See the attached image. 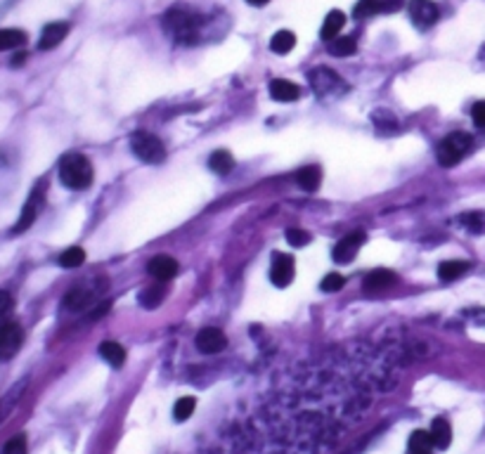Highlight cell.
Here are the masks:
<instances>
[{"label":"cell","mask_w":485,"mask_h":454,"mask_svg":"<svg viewBox=\"0 0 485 454\" xmlns=\"http://www.w3.org/2000/svg\"><path fill=\"white\" fill-rule=\"evenodd\" d=\"M194 407H197V400H194L192 395L180 397V400L173 405V416H175V421L189 419V416H192V412H194Z\"/></svg>","instance_id":"27"},{"label":"cell","mask_w":485,"mask_h":454,"mask_svg":"<svg viewBox=\"0 0 485 454\" xmlns=\"http://www.w3.org/2000/svg\"><path fill=\"white\" fill-rule=\"evenodd\" d=\"M467 270H469L467 261H445L438 265V277H441L443 282H452V280H459Z\"/></svg>","instance_id":"21"},{"label":"cell","mask_w":485,"mask_h":454,"mask_svg":"<svg viewBox=\"0 0 485 454\" xmlns=\"http://www.w3.org/2000/svg\"><path fill=\"white\" fill-rule=\"evenodd\" d=\"M43 189L40 187H36L34 189V194L29 197V201L24 204V211H22V215H19V220H17V225H14V235H19V232H24V230H29L31 225L36 223V218H38V213H40V206H43Z\"/></svg>","instance_id":"10"},{"label":"cell","mask_w":485,"mask_h":454,"mask_svg":"<svg viewBox=\"0 0 485 454\" xmlns=\"http://www.w3.org/2000/svg\"><path fill=\"white\" fill-rule=\"evenodd\" d=\"M199 27H201V17L189 12V10L175 8L171 12H166V17H163V29H166V34H171L180 43H192L199 36Z\"/></svg>","instance_id":"2"},{"label":"cell","mask_w":485,"mask_h":454,"mask_svg":"<svg viewBox=\"0 0 485 454\" xmlns=\"http://www.w3.org/2000/svg\"><path fill=\"white\" fill-rule=\"evenodd\" d=\"M131 149H133V154L144 163H161L163 159H166V147H163V142L147 131L133 133Z\"/></svg>","instance_id":"4"},{"label":"cell","mask_w":485,"mask_h":454,"mask_svg":"<svg viewBox=\"0 0 485 454\" xmlns=\"http://www.w3.org/2000/svg\"><path fill=\"white\" fill-rule=\"evenodd\" d=\"M374 12H381V0H358L355 5V17H369Z\"/></svg>","instance_id":"33"},{"label":"cell","mask_w":485,"mask_h":454,"mask_svg":"<svg viewBox=\"0 0 485 454\" xmlns=\"http://www.w3.org/2000/svg\"><path fill=\"white\" fill-rule=\"evenodd\" d=\"M298 185H301V189H306V192H315V189L319 187V183H322V170L319 166H306L298 170Z\"/></svg>","instance_id":"22"},{"label":"cell","mask_w":485,"mask_h":454,"mask_svg":"<svg viewBox=\"0 0 485 454\" xmlns=\"http://www.w3.org/2000/svg\"><path fill=\"white\" fill-rule=\"evenodd\" d=\"M343 27H345V14L341 12V10H332V12L327 14V19H324L319 36H322V38L329 43V40H334L339 34H341Z\"/></svg>","instance_id":"17"},{"label":"cell","mask_w":485,"mask_h":454,"mask_svg":"<svg viewBox=\"0 0 485 454\" xmlns=\"http://www.w3.org/2000/svg\"><path fill=\"white\" fill-rule=\"evenodd\" d=\"M86 263V251L81 246H69L64 254L60 256V265L62 267H79Z\"/></svg>","instance_id":"28"},{"label":"cell","mask_w":485,"mask_h":454,"mask_svg":"<svg viewBox=\"0 0 485 454\" xmlns=\"http://www.w3.org/2000/svg\"><path fill=\"white\" fill-rule=\"evenodd\" d=\"M24 43H27V34L22 29H0V53L14 50Z\"/></svg>","instance_id":"24"},{"label":"cell","mask_w":485,"mask_h":454,"mask_svg":"<svg viewBox=\"0 0 485 454\" xmlns=\"http://www.w3.org/2000/svg\"><path fill=\"white\" fill-rule=\"evenodd\" d=\"M293 45H296V36H293L291 31H277V34L270 38V50L272 53H277V55L291 53Z\"/></svg>","instance_id":"25"},{"label":"cell","mask_w":485,"mask_h":454,"mask_svg":"<svg viewBox=\"0 0 485 454\" xmlns=\"http://www.w3.org/2000/svg\"><path fill=\"white\" fill-rule=\"evenodd\" d=\"M365 232H348V235L343 237V239H339V244L334 246V251H332V256H334V261L337 263H350L355 256H358V251H360V246L365 244Z\"/></svg>","instance_id":"7"},{"label":"cell","mask_w":485,"mask_h":454,"mask_svg":"<svg viewBox=\"0 0 485 454\" xmlns=\"http://www.w3.org/2000/svg\"><path fill=\"white\" fill-rule=\"evenodd\" d=\"M270 95L275 102H296L301 97V88L293 83V81L275 79L270 81Z\"/></svg>","instance_id":"13"},{"label":"cell","mask_w":485,"mask_h":454,"mask_svg":"<svg viewBox=\"0 0 485 454\" xmlns=\"http://www.w3.org/2000/svg\"><path fill=\"white\" fill-rule=\"evenodd\" d=\"M287 241L291 246H308V244H311V232L301 230V227H289V230H287Z\"/></svg>","instance_id":"32"},{"label":"cell","mask_w":485,"mask_h":454,"mask_svg":"<svg viewBox=\"0 0 485 454\" xmlns=\"http://www.w3.org/2000/svg\"><path fill=\"white\" fill-rule=\"evenodd\" d=\"M249 5H254V8H263V5H267L270 0H246Z\"/></svg>","instance_id":"38"},{"label":"cell","mask_w":485,"mask_h":454,"mask_svg":"<svg viewBox=\"0 0 485 454\" xmlns=\"http://www.w3.org/2000/svg\"><path fill=\"white\" fill-rule=\"evenodd\" d=\"M398 282V275L393 270H386V267H379V270H371L367 277H365V289L367 291H384V289L393 286Z\"/></svg>","instance_id":"14"},{"label":"cell","mask_w":485,"mask_h":454,"mask_svg":"<svg viewBox=\"0 0 485 454\" xmlns=\"http://www.w3.org/2000/svg\"><path fill=\"white\" fill-rule=\"evenodd\" d=\"M402 8V0H381V12H393Z\"/></svg>","instance_id":"37"},{"label":"cell","mask_w":485,"mask_h":454,"mask_svg":"<svg viewBox=\"0 0 485 454\" xmlns=\"http://www.w3.org/2000/svg\"><path fill=\"white\" fill-rule=\"evenodd\" d=\"M343 284H345L343 275H339V272H329V275L322 280V284H319V289H322L324 293H337L343 289Z\"/></svg>","instance_id":"31"},{"label":"cell","mask_w":485,"mask_h":454,"mask_svg":"<svg viewBox=\"0 0 485 454\" xmlns=\"http://www.w3.org/2000/svg\"><path fill=\"white\" fill-rule=\"evenodd\" d=\"M471 144H473V137L469 135V133H462V131L450 133L445 140H441V144H438V152H436L438 163L445 166V168L457 166V163L467 157V152L471 149Z\"/></svg>","instance_id":"3"},{"label":"cell","mask_w":485,"mask_h":454,"mask_svg":"<svg viewBox=\"0 0 485 454\" xmlns=\"http://www.w3.org/2000/svg\"><path fill=\"white\" fill-rule=\"evenodd\" d=\"M140 306L147 308V310H154V308H159L163 303V298H166V284L163 282H157V284H149L144 291H140Z\"/></svg>","instance_id":"16"},{"label":"cell","mask_w":485,"mask_h":454,"mask_svg":"<svg viewBox=\"0 0 485 454\" xmlns=\"http://www.w3.org/2000/svg\"><path fill=\"white\" fill-rule=\"evenodd\" d=\"M14 308V298H12V293H8V291H0V317L3 315H8L10 310Z\"/></svg>","instance_id":"36"},{"label":"cell","mask_w":485,"mask_h":454,"mask_svg":"<svg viewBox=\"0 0 485 454\" xmlns=\"http://www.w3.org/2000/svg\"><path fill=\"white\" fill-rule=\"evenodd\" d=\"M293 275H296V265H293V258L289 254H275L272 256V265H270V282L280 289H287L289 284L293 282Z\"/></svg>","instance_id":"5"},{"label":"cell","mask_w":485,"mask_h":454,"mask_svg":"<svg viewBox=\"0 0 485 454\" xmlns=\"http://www.w3.org/2000/svg\"><path fill=\"white\" fill-rule=\"evenodd\" d=\"M100 355L102 360H107V362L116 369H121L123 362H126V348H123L121 343H116V340H105V343L100 345Z\"/></svg>","instance_id":"18"},{"label":"cell","mask_w":485,"mask_h":454,"mask_svg":"<svg viewBox=\"0 0 485 454\" xmlns=\"http://www.w3.org/2000/svg\"><path fill=\"white\" fill-rule=\"evenodd\" d=\"M410 17L417 29L426 31L438 22V5L433 0H412L410 3Z\"/></svg>","instance_id":"6"},{"label":"cell","mask_w":485,"mask_h":454,"mask_svg":"<svg viewBox=\"0 0 485 454\" xmlns=\"http://www.w3.org/2000/svg\"><path fill=\"white\" fill-rule=\"evenodd\" d=\"M410 454H428V452H410Z\"/></svg>","instance_id":"39"},{"label":"cell","mask_w":485,"mask_h":454,"mask_svg":"<svg viewBox=\"0 0 485 454\" xmlns=\"http://www.w3.org/2000/svg\"><path fill=\"white\" fill-rule=\"evenodd\" d=\"M69 34V24L66 22H53L48 24L43 31H40V40H38V50H55L62 40Z\"/></svg>","instance_id":"12"},{"label":"cell","mask_w":485,"mask_h":454,"mask_svg":"<svg viewBox=\"0 0 485 454\" xmlns=\"http://www.w3.org/2000/svg\"><path fill=\"white\" fill-rule=\"evenodd\" d=\"M431 440H433V447H438V450H447L452 442V426L447 424V419H443V416H438V419H433L431 424Z\"/></svg>","instance_id":"15"},{"label":"cell","mask_w":485,"mask_h":454,"mask_svg":"<svg viewBox=\"0 0 485 454\" xmlns=\"http://www.w3.org/2000/svg\"><path fill=\"white\" fill-rule=\"evenodd\" d=\"M311 83L315 88V92L324 95V92H329L332 88L339 85V76L329 69H315V71H311Z\"/></svg>","instance_id":"19"},{"label":"cell","mask_w":485,"mask_h":454,"mask_svg":"<svg viewBox=\"0 0 485 454\" xmlns=\"http://www.w3.org/2000/svg\"><path fill=\"white\" fill-rule=\"evenodd\" d=\"M3 454H27V438L14 436L12 440L3 447Z\"/></svg>","instance_id":"34"},{"label":"cell","mask_w":485,"mask_h":454,"mask_svg":"<svg viewBox=\"0 0 485 454\" xmlns=\"http://www.w3.org/2000/svg\"><path fill=\"white\" fill-rule=\"evenodd\" d=\"M433 447V440H431V433L426 431H415L410 436V450L412 452H431Z\"/></svg>","instance_id":"29"},{"label":"cell","mask_w":485,"mask_h":454,"mask_svg":"<svg viewBox=\"0 0 485 454\" xmlns=\"http://www.w3.org/2000/svg\"><path fill=\"white\" fill-rule=\"evenodd\" d=\"M459 223L467 227V230H471V232H483L485 230V213H481V211L464 213V215H459Z\"/></svg>","instance_id":"30"},{"label":"cell","mask_w":485,"mask_h":454,"mask_svg":"<svg viewBox=\"0 0 485 454\" xmlns=\"http://www.w3.org/2000/svg\"><path fill=\"white\" fill-rule=\"evenodd\" d=\"M209 166L218 175H228L230 170L235 168V157H232L228 149H218V152H213L209 157Z\"/></svg>","instance_id":"20"},{"label":"cell","mask_w":485,"mask_h":454,"mask_svg":"<svg viewBox=\"0 0 485 454\" xmlns=\"http://www.w3.org/2000/svg\"><path fill=\"white\" fill-rule=\"evenodd\" d=\"M22 345V327L14 322H5L0 327V362L10 360Z\"/></svg>","instance_id":"8"},{"label":"cell","mask_w":485,"mask_h":454,"mask_svg":"<svg viewBox=\"0 0 485 454\" xmlns=\"http://www.w3.org/2000/svg\"><path fill=\"white\" fill-rule=\"evenodd\" d=\"M92 166L83 154H66L60 161V180L69 189H88L92 185Z\"/></svg>","instance_id":"1"},{"label":"cell","mask_w":485,"mask_h":454,"mask_svg":"<svg viewBox=\"0 0 485 454\" xmlns=\"http://www.w3.org/2000/svg\"><path fill=\"white\" fill-rule=\"evenodd\" d=\"M329 53L337 55V57H350L358 50V45H355V40L350 38V36H337L334 40H329Z\"/></svg>","instance_id":"26"},{"label":"cell","mask_w":485,"mask_h":454,"mask_svg":"<svg viewBox=\"0 0 485 454\" xmlns=\"http://www.w3.org/2000/svg\"><path fill=\"white\" fill-rule=\"evenodd\" d=\"M194 343H197L199 353L215 355V353H220V350H225V345H228V338H225V334L220 332V329L206 327V329H201V332L197 334Z\"/></svg>","instance_id":"9"},{"label":"cell","mask_w":485,"mask_h":454,"mask_svg":"<svg viewBox=\"0 0 485 454\" xmlns=\"http://www.w3.org/2000/svg\"><path fill=\"white\" fill-rule=\"evenodd\" d=\"M90 303H92V293L88 291V289H74V291H69L64 298L66 310H83Z\"/></svg>","instance_id":"23"},{"label":"cell","mask_w":485,"mask_h":454,"mask_svg":"<svg viewBox=\"0 0 485 454\" xmlns=\"http://www.w3.org/2000/svg\"><path fill=\"white\" fill-rule=\"evenodd\" d=\"M471 118H473V123H476L478 128H485V100H481V102H476V105H473Z\"/></svg>","instance_id":"35"},{"label":"cell","mask_w":485,"mask_h":454,"mask_svg":"<svg viewBox=\"0 0 485 454\" xmlns=\"http://www.w3.org/2000/svg\"><path fill=\"white\" fill-rule=\"evenodd\" d=\"M147 272L157 282H168L171 277H175V272H178V261L166 254H159L147 263Z\"/></svg>","instance_id":"11"}]
</instances>
